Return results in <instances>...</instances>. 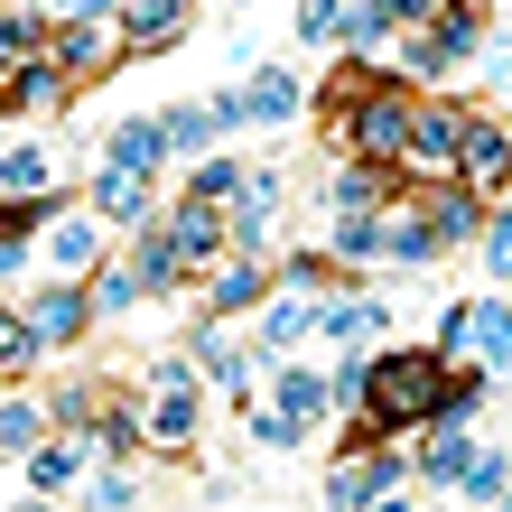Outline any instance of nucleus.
Segmentation results:
<instances>
[{
	"mask_svg": "<svg viewBox=\"0 0 512 512\" xmlns=\"http://www.w3.org/2000/svg\"><path fill=\"white\" fill-rule=\"evenodd\" d=\"M438 382H447V354L438 345H391L364 364V391H354V410H364V438H401L429 419L438 401Z\"/></svg>",
	"mask_w": 512,
	"mask_h": 512,
	"instance_id": "obj_1",
	"label": "nucleus"
},
{
	"mask_svg": "<svg viewBox=\"0 0 512 512\" xmlns=\"http://www.w3.org/2000/svg\"><path fill=\"white\" fill-rule=\"evenodd\" d=\"M410 103H419L410 84L373 66V84H364V94H354V112H345L336 149H354V159H373V168H391V159H401V131H410Z\"/></svg>",
	"mask_w": 512,
	"mask_h": 512,
	"instance_id": "obj_2",
	"label": "nucleus"
},
{
	"mask_svg": "<svg viewBox=\"0 0 512 512\" xmlns=\"http://www.w3.org/2000/svg\"><path fill=\"white\" fill-rule=\"evenodd\" d=\"M438 354H447V364H485V373H503V364H512V308H503V289L466 298V308L438 326Z\"/></svg>",
	"mask_w": 512,
	"mask_h": 512,
	"instance_id": "obj_3",
	"label": "nucleus"
},
{
	"mask_svg": "<svg viewBox=\"0 0 512 512\" xmlns=\"http://www.w3.org/2000/svg\"><path fill=\"white\" fill-rule=\"evenodd\" d=\"M410 177H457V103H410V131H401V159Z\"/></svg>",
	"mask_w": 512,
	"mask_h": 512,
	"instance_id": "obj_4",
	"label": "nucleus"
},
{
	"mask_svg": "<svg viewBox=\"0 0 512 512\" xmlns=\"http://www.w3.org/2000/svg\"><path fill=\"white\" fill-rule=\"evenodd\" d=\"M112 56H122V19H112V10H84V19L56 28V75H66V84H94Z\"/></svg>",
	"mask_w": 512,
	"mask_h": 512,
	"instance_id": "obj_5",
	"label": "nucleus"
},
{
	"mask_svg": "<svg viewBox=\"0 0 512 512\" xmlns=\"http://www.w3.org/2000/svg\"><path fill=\"white\" fill-rule=\"evenodd\" d=\"M457 177L475 196H494L503 177H512V131H494L485 112H457Z\"/></svg>",
	"mask_w": 512,
	"mask_h": 512,
	"instance_id": "obj_6",
	"label": "nucleus"
},
{
	"mask_svg": "<svg viewBox=\"0 0 512 512\" xmlns=\"http://www.w3.org/2000/svg\"><path fill=\"white\" fill-rule=\"evenodd\" d=\"M270 298V261L261 252H215L205 261V308L215 317H243V308H261Z\"/></svg>",
	"mask_w": 512,
	"mask_h": 512,
	"instance_id": "obj_7",
	"label": "nucleus"
},
{
	"mask_svg": "<svg viewBox=\"0 0 512 512\" xmlns=\"http://www.w3.org/2000/svg\"><path fill=\"white\" fill-rule=\"evenodd\" d=\"M19 317H28V336H38V345H75L84 326H94V298H84L75 280H47V289L19 308Z\"/></svg>",
	"mask_w": 512,
	"mask_h": 512,
	"instance_id": "obj_8",
	"label": "nucleus"
},
{
	"mask_svg": "<svg viewBox=\"0 0 512 512\" xmlns=\"http://www.w3.org/2000/svg\"><path fill=\"white\" fill-rule=\"evenodd\" d=\"M196 429H205V410H196V382H187V391H149V419H140V438L159 447V457H196Z\"/></svg>",
	"mask_w": 512,
	"mask_h": 512,
	"instance_id": "obj_9",
	"label": "nucleus"
},
{
	"mask_svg": "<svg viewBox=\"0 0 512 512\" xmlns=\"http://www.w3.org/2000/svg\"><path fill=\"white\" fill-rule=\"evenodd\" d=\"M419 215H429V233H438V243H475V224L494 215V196H475L466 177H438V187L419 196Z\"/></svg>",
	"mask_w": 512,
	"mask_h": 512,
	"instance_id": "obj_10",
	"label": "nucleus"
},
{
	"mask_svg": "<svg viewBox=\"0 0 512 512\" xmlns=\"http://www.w3.org/2000/svg\"><path fill=\"white\" fill-rule=\"evenodd\" d=\"M159 233L177 243V261H187V270H205V261L224 252V205H215V196H177V215H168Z\"/></svg>",
	"mask_w": 512,
	"mask_h": 512,
	"instance_id": "obj_11",
	"label": "nucleus"
},
{
	"mask_svg": "<svg viewBox=\"0 0 512 512\" xmlns=\"http://www.w3.org/2000/svg\"><path fill=\"white\" fill-rule=\"evenodd\" d=\"M94 215H103V224H122V233H140L149 215H159V196H149V177H140V168H112V159H103V177H94Z\"/></svg>",
	"mask_w": 512,
	"mask_h": 512,
	"instance_id": "obj_12",
	"label": "nucleus"
},
{
	"mask_svg": "<svg viewBox=\"0 0 512 512\" xmlns=\"http://www.w3.org/2000/svg\"><path fill=\"white\" fill-rule=\"evenodd\" d=\"M122 270L140 280V298H168V289H187V280H196V270L177 261V243H168V233H149V224H140V243L122 252Z\"/></svg>",
	"mask_w": 512,
	"mask_h": 512,
	"instance_id": "obj_13",
	"label": "nucleus"
},
{
	"mask_svg": "<svg viewBox=\"0 0 512 512\" xmlns=\"http://www.w3.org/2000/svg\"><path fill=\"white\" fill-rule=\"evenodd\" d=\"M112 19H122V47L149 56V47H168L187 28V0H112Z\"/></svg>",
	"mask_w": 512,
	"mask_h": 512,
	"instance_id": "obj_14",
	"label": "nucleus"
},
{
	"mask_svg": "<svg viewBox=\"0 0 512 512\" xmlns=\"http://www.w3.org/2000/svg\"><path fill=\"white\" fill-rule=\"evenodd\" d=\"M289 112H298V75H289V66H261V56H252V75H243V122L280 131Z\"/></svg>",
	"mask_w": 512,
	"mask_h": 512,
	"instance_id": "obj_15",
	"label": "nucleus"
},
{
	"mask_svg": "<svg viewBox=\"0 0 512 512\" xmlns=\"http://www.w3.org/2000/svg\"><path fill=\"white\" fill-rule=\"evenodd\" d=\"M466 457H475V438L457 429V419H429V447L410 457V485H457Z\"/></svg>",
	"mask_w": 512,
	"mask_h": 512,
	"instance_id": "obj_16",
	"label": "nucleus"
},
{
	"mask_svg": "<svg viewBox=\"0 0 512 512\" xmlns=\"http://www.w3.org/2000/svg\"><path fill=\"white\" fill-rule=\"evenodd\" d=\"M38 233H47V261L56 270H94V252H103V215H66V205H56Z\"/></svg>",
	"mask_w": 512,
	"mask_h": 512,
	"instance_id": "obj_17",
	"label": "nucleus"
},
{
	"mask_svg": "<svg viewBox=\"0 0 512 512\" xmlns=\"http://www.w3.org/2000/svg\"><path fill=\"white\" fill-rule=\"evenodd\" d=\"M270 401H280V410L298 419V429H317V419L336 410V401H326V382H317V373H298L289 354H270Z\"/></svg>",
	"mask_w": 512,
	"mask_h": 512,
	"instance_id": "obj_18",
	"label": "nucleus"
},
{
	"mask_svg": "<svg viewBox=\"0 0 512 512\" xmlns=\"http://www.w3.org/2000/svg\"><path fill=\"white\" fill-rule=\"evenodd\" d=\"M326 205H336V215H382V205H391V177L373 159H354V168L326 177Z\"/></svg>",
	"mask_w": 512,
	"mask_h": 512,
	"instance_id": "obj_19",
	"label": "nucleus"
},
{
	"mask_svg": "<svg viewBox=\"0 0 512 512\" xmlns=\"http://www.w3.org/2000/svg\"><path fill=\"white\" fill-rule=\"evenodd\" d=\"M103 159H112V168H140V177H159V159H168V131H159V122H112Z\"/></svg>",
	"mask_w": 512,
	"mask_h": 512,
	"instance_id": "obj_20",
	"label": "nucleus"
},
{
	"mask_svg": "<svg viewBox=\"0 0 512 512\" xmlns=\"http://www.w3.org/2000/svg\"><path fill=\"white\" fill-rule=\"evenodd\" d=\"M75 475H84V447L75 438H38V447H28V485H38V494H66Z\"/></svg>",
	"mask_w": 512,
	"mask_h": 512,
	"instance_id": "obj_21",
	"label": "nucleus"
},
{
	"mask_svg": "<svg viewBox=\"0 0 512 512\" xmlns=\"http://www.w3.org/2000/svg\"><path fill=\"white\" fill-rule=\"evenodd\" d=\"M47 187H56V159H47L38 140H28V149H0V196H47Z\"/></svg>",
	"mask_w": 512,
	"mask_h": 512,
	"instance_id": "obj_22",
	"label": "nucleus"
},
{
	"mask_svg": "<svg viewBox=\"0 0 512 512\" xmlns=\"http://www.w3.org/2000/svg\"><path fill=\"white\" fill-rule=\"evenodd\" d=\"M308 289H289V298H261V354H280V345H298L308 336Z\"/></svg>",
	"mask_w": 512,
	"mask_h": 512,
	"instance_id": "obj_23",
	"label": "nucleus"
},
{
	"mask_svg": "<svg viewBox=\"0 0 512 512\" xmlns=\"http://www.w3.org/2000/svg\"><path fill=\"white\" fill-rule=\"evenodd\" d=\"M308 326H326V336H345V345H373L382 336V308H373V298H326Z\"/></svg>",
	"mask_w": 512,
	"mask_h": 512,
	"instance_id": "obj_24",
	"label": "nucleus"
},
{
	"mask_svg": "<svg viewBox=\"0 0 512 512\" xmlns=\"http://www.w3.org/2000/svg\"><path fill=\"white\" fill-rule=\"evenodd\" d=\"M336 38H345V56L382 47V38H391V10H382V0H354V10H336Z\"/></svg>",
	"mask_w": 512,
	"mask_h": 512,
	"instance_id": "obj_25",
	"label": "nucleus"
},
{
	"mask_svg": "<svg viewBox=\"0 0 512 512\" xmlns=\"http://www.w3.org/2000/svg\"><path fill=\"white\" fill-rule=\"evenodd\" d=\"M38 438H47V410L38 401H0V447H10V457H28Z\"/></svg>",
	"mask_w": 512,
	"mask_h": 512,
	"instance_id": "obj_26",
	"label": "nucleus"
},
{
	"mask_svg": "<svg viewBox=\"0 0 512 512\" xmlns=\"http://www.w3.org/2000/svg\"><path fill=\"white\" fill-rule=\"evenodd\" d=\"M457 485H466V503H503V494H512V466H503V457H485V447H475Z\"/></svg>",
	"mask_w": 512,
	"mask_h": 512,
	"instance_id": "obj_27",
	"label": "nucleus"
},
{
	"mask_svg": "<svg viewBox=\"0 0 512 512\" xmlns=\"http://www.w3.org/2000/svg\"><path fill=\"white\" fill-rule=\"evenodd\" d=\"M298 438H308V429H298V419H289L280 401H261V410H252V447H270V457H289Z\"/></svg>",
	"mask_w": 512,
	"mask_h": 512,
	"instance_id": "obj_28",
	"label": "nucleus"
},
{
	"mask_svg": "<svg viewBox=\"0 0 512 512\" xmlns=\"http://www.w3.org/2000/svg\"><path fill=\"white\" fill-rule=\"evenodd\" d=\"M38 336H28V317H10V308H0V373H28V364H38Z\"/></svg>",
	"mask_w": 512,
	"mask_h": 512,
	"instance_id": "obj_29",
	"label": "nucleus"
},
{
	"mask_svg": "<svg viewBox=\"0 0 512 512\" xmlns=\"http://www.w3.org/2000/svg\"><path fill=\"white\" fill-rule=\"evenodd\" d=\"M38 47H47V19H28V10H19V19H0V75H10L19 56H38Z\"/></svg>",
	"mask_w": 512,
	"mask_h": 512,
	"instance_id": "obj_30",
	"label": "nucleus"
},
{
	"mask_svg": "<svg viewBox=\"0 0 512 512\" xmlns=\"http://www.w3.org/2000/svg\"><path fill=\"white\" fill-rule=\"evenodd\" d=\"M84 298H94V317H122L131 298H140V280H131L122 261H112V270H94V289H84Z\"/></svg>",
	"mask_w": 512,
	"mask_h": 512,
	"instance_id": "obj_31",
	"label": "nucleus"
},
{
	"mask_svg": "<svg viewBox=\"0 0 512 512\" xmlns=\"http://www.w3.org/2000/svg\"><path fill=\"white\" fill-rule=\"evenodd\" d=\"M382 243V215H336V261H373Z\"/></svg>",
	"mask_w": 512,
	"mask_h": 512,
	"instance_id": "obj_32",
	"label": "nucleus"
},
{
	"mask_svg": "<svg viewBox=\"0 0 512 512\" xmlns=\"http://www.w3.org/2000/svg\"><path fill=\"white\" fill-rule=\"evenodd\" d=\"M233 177H243V168H233V159H205V149H196V177H187V196H233Z\"/></svg>",
	"mask_w": 512,
	"mask_h": 512,
	"instance_id": "obj_33",
	"label": "nucleus"
},
{
	"mask_svg": "<svg viewBox=\"0 0 512 512\" xmlns=\"http://www.w3.org/2000/svg\"><path fill=\"white\" fill-rule=\"evenodd\" d=\"M280 280H289V289H326V280H336V261H326V252H289Z\"/></svg>",
	"mask_w": 512,
	"mask_h": 512,
	"instance_id": "obj_34",
	"label": "nucleus"
},
{
	"mask_svg": "<svg viewBox=\"0 0 512 512\" xmlns=\"http://www.w3.org/2000/svg\"><path fill=\"white\" fill-rule=\"evenodd\" d=\"M149 391H187L196 382V364H187V354H149V373H140Z\"/></svg>",
	"mask_w": 512,
	"mask_h": 512,
	"instance_id": "obj_35",
	"label": "nucleus"
},
{
	"mask_svg": "<svg viewBox=\"0 0 512 512\" xmlns=\"http://www.w3.org/2000/svg\"><path fill=\"white\" fill-rule=\"evenodd\" d=\"M354 391H364V354H345V364L326 373V401H336V410H354Z\"/></svg>",
	"mask_w": 512,
	"mask_h": 512,
	"instance_id": "obj_36",
	"label": "nucleus"
},
{
	"mask_svg": "<svg viewBox=\"0 0 512 512\" xmlns=\"http://www.w3.org/2000/svg\"><path fill=\"white\" fill-rule=\"evenodd\" d=\"M336 10H345V0H308V10H298V28H308V38L326 47V38H336Z\"/></svg>",
	"mask_w": 512,
	"mask_h": 512,
	"instance_id": "obj_37",
	"label": "nucleus"
},
{
	"mask_svg": "<svg viewBox=\"0 0 512 512\" xmlns=\"http://www.w3.org/2000/svg\"><path fill=\"white\" fill-rule=\"evenodd\" d=\"M382 10H391V28H410V19H429L438 0H382Z\"/></svg>",
	"mask_w": 512,
	"mask_h": 512,
	"instance_id": "obj_38",
	"label": "nucleus"
},
{
	"mask_svg": "<svg viewBox=\"0 0 512 512\" xmlns=\"http://www.w3.org/2000/svg\"><path fill=\"white\" fill-rule=\"evenodd\" d=\"M84 10H112V0H56V19H84Z\"/></svg>",
	"mask_w": 512,
	"mask_h": 512,
	"instance_id": "obj_39",
	"label": "nucleus"
}]
</instances>
